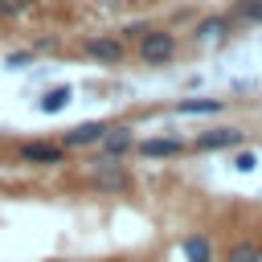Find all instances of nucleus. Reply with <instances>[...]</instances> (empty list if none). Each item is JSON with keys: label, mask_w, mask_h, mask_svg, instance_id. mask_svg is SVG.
Masks as SVG:
<instances>
[{"label": "nucleus", "mask_w": 262, "mask_h": 262, "mask_svg": "<svg viewBox=\"0 0 262 262\" xmlns=\"http://www.w3.org/2000/svg\"><path fill=\"white\" fill-rule=\"evenodd\" d=\"M135 53L143 66H168L176 57V33L168 29H143V37L135 41Z\"/></svg>", "instance_id": "1"}, {"label": "nucleus", "mask_w": 262, "mask_h": 262, "mask_svg": "<svg viewBox=\"0 0 262 262\" xmlns=\"http://www.w3.org/2000/svg\"><path fill=\"white\" fill-rule=\"evenodd\" d=\"M90 184H94L98 192H127V188H131V172H127L119 160L94 156V160H90Z\"/></svg>", "instance_id": "2"}, {"label": "nucleus", "mask_w": 262, "mask_h": 262, "mask_svg": "<svg viewBox=\"0 0 262 262\" xmlns=\"http://www.w3.org/2000/svg\"><path fill=\"white\" fill-rule=\"evenodd\" d=\"M82 53L90 61H98V66H119L127 57V41H119L115 33H94V37L82 41Z\"/></svg>", "instance_id": "3"}, {"label": "nucleus", "mask_w": 262, "mask_h": 262, "mask_svg": "<svg viewBox=\"0 0 262 262\" xmlns=\"http://www.w3.org/2000/svg\"><path fill=\"white\" fill-rule=\"evenodd\" d=\"M16 164L53 168V164H66V147L53 143V139H33V143H20V147H16Z\"/></svg>", "instance_id": "4"}, {"label": "nucleus", "mask_w": 262, "mask_h": 262, "mask_svg": "<svg viewBox=\"0 0 262 262\" xmlns=\"http://www.w3.org/2000/svg\"><path fill=\"white\" fill-rule=\"evenodd\" d=\"M135 147V127L131 123H106L102 139H98V156L102 160H123Z\"/></svg>", "instance_id": "5"}, {"label": "nucleus", "mask_w": 262, "mask_h": 262, "mask_svg": "<svg viewBox=\"0 0 262 262\" xmlns=\"http://www.w3.org/2000/svg\"><path fill=\"white\" fill-rule=\"evenodd\" d=\"M188 143L184 139H176V135H147V139H135V156H143V160H176L180 151H184Z\"/></svg>", "instance_id": "6"}, {"label": "nucleus", "mask_w": 262, "mask_h": 262, "mask_svg": "<svg viewBox=\"0 0 262 262\" xmlns=\"http://www.w3.org/2000/svg\"><path fill=\"white\" fill-rule=\"evenodd\" d=\"M242 139H246L242 127H213L192 139V151H233V147H242Z\"/></svg>", "instance_id": "7"}, {"label": "nucleus", "mask_w": 262, "mask_h": 262, "mask_svg": "<svg viewBox=\"0 0 262 262\" xmlns=\"http://www.w3.org/2000/svg\"><path fill=\"white\" fill-rule=\"evenodd\" d=\"M102 131H106V123H78V127H70L57 143L66 147V151H82V147H98V139H102Z\"/></svg>", "instance_id": "8"}, {"label": "nucleus", "mask_w": 262, "mask_h": 262, "mask_svg": "<svg viewBox=\"0 0 262 262\" xmlns=\"http://www.w3.org/2000/svg\"><path fill=\"white\" fill-rule=\"evenodd\" d=\"M229 20H225V12H213V16H201L196 20V29H192V41H201V45H217V41H225L229 37Z\"/></svg>", "instance_id": "9"}, {"label": "nucleus", "mask_w": 262, "mask_h": 262, "mask_svg": "<svg viewBox=\"0 0 262 262\" xmlns=\"http://www.w3.org/2000/svg\"><path fill=\"white\" fill-rule=\"evenodd\" d=\"M180 258H184V262H213V237H209V233H188V237H180Z\"/></svg>", "instance_id": "10"}, {"label": "nucleus", "mask_w": 262, "mask_h": 262, "mask_svg": "<svg viewBox=\"0 0 262 262\" xmlns=\"http://www.w3.org/2000/svg\"><path fill=\"white\" fill-rule=\"evenodd\" d=\"M225 20L229 25H262V0H233Z\"/></svg>", "instance_id": "11"}, {"label": "nucleus", "mask_w": 262, "mask_h": 262, "mask_svg": "<svg viewBox=\"0 0 262 262\" xmlns=\"http://www.w3.org/2000/svg\"><path fill=\"white\" fill-rule=\"evenodd\" d=\"M176 111L180 115H221L225 111V98H180Z\"/></svg>", "instance_id": "12"}, {"label": "nucleus", "mask_w": 262, "mask_h": 262, "mask_svg": "<svg viewBox=\"0 0 262 262\" xmlns=\"http://www.w3.org/2000/svg\"><path fill=\"white\" fill-rule=\"evenodd\" d=\"M70 98H74V86H53V90H45V94H41V115H57V111H66Z\"/></svg>", "instance_id": "13"}, {"label": "nucleus", "mask_w": 262, "mask_h": 262, "mask_svg": "<svg viewBox=\"0 0 262 262\" xmlns=\"http://www.w3.org/2000/svg\"><path fill=\"white\" fill-rule=\"evenodd\" d=\"M225 262H262V246L258 242H233L229 250H225Z\"/></svg>", "instance_id": "14"}, {"label": "nucleus", "mask_w": 262, "mask_h": 262, "mask_svg": "<svg viewBox=\"0 0 262 262\" xmlns=\"http://www.w3.org/2000/svg\"><path fill=\"white\" fill-rule=\"evenodd\" d=\"M229 164H233V172H254V168H258V156H254V151H237V147H233V151H229Z\"/></svg>", "instance_id": "15"}, {"label": "nucleus", "mask_w": 262, "mask_h": 262, "mask_svg": "<svg viewBox=\"0 0 262 262\" xmlns=\"http://www.w3.org/2000/svg\"><path fill=\"white\" fill-rule=\"evenodd\" d=\"M33 8V0H0V16L4 20H12V16H25Z\"/></svg>", "instance_id": "16"}, {"label": "nucleus", "mask_w": 262, "mask_h": 262, "mask_svg": "<svg viewBox=\"0 0 262 262\" xmlns=\"http://www.w3.org/2000/svg\"><path fill=\"white\" fill-rule=\"evenodd\" d=\"M143 29H147V25H123L115 37H119V41H139V37H143Z\"/></svg>", "instance_id": "17"}, {"label": "nucleus", "mask_w": 262, "mask_h": 262, "mask_svg": "<svg viewBox=\"0 0 262 262\" xmlns=\"http://www.w3.org/2000/svg\"><path fill=\"white\" fill-rule=\"evenodd\" d=\"M4 61H8V70H20V66H29V61H33V53H8Z\"/></svg>", "instance_id": "18"}, {"label": "nucleus", "mask_w": 262, "mask_h": 262, "mask_svg": "<svg viewBox=\"0 0 262 262\" xmlns=\"http://www.w3.org/2000/svg\"><path fill=\"white\" fill-rule=\"evenodd\" d=\"M0 139H4V135H0Z\"/></svg>", "instance_id": "19"}]
</instances>
